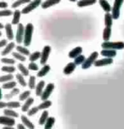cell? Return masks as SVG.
Segmentation results:
<instances>
[{
  "mask_svg": "<svg viewBox=\"0 0 124 129\" xmlns=\"http://www.w3.org/2000/svg\"><path fill=\"white\" fill-rule=\"evenodd\" d=\"M34 31V26L31 23L27 24L25 26V33H24V39H23V44L24 46L29 47L32 41V35Z\"/></svg>",
  "mask_w": 124,
  "mask_h": 129,
  "instance_id": "6da1fadb",
  "label": "cell"
},
{
  "mask_svg": "<svg viewBox=\"0 0 124 129\" xmlns=\"http://www.w3.org/2000/svg\"><path fill=\"white\" fill-rule=\"evenodd\" d=\"M102 49L122 50L124 49L123 41H104L101 44Z\"/></svg>",
  "mask_w": 124,
  "mask_h": 129,
  "instance_id": "7a4b0ae2",
  "label": "cell"
},
{
  "mask_svg": "<svg viewBox=\"0 0 124 129\" xmlns=\"http://www.w3.org/2000/svg\"><path fill=\"white\" fill-rule=\"evenodd\" d=\"M124 0H115L113 6L111 8V14H112L113 19H118L120 17L121 8L123 4Z\"/></svg>",
  "mask_w": 124,
  "mask_h": 129,
  "instance_id": "3957f363",
  "label": "cell"
},
{
  "mask_svg": "<svg viewBox=\"0 0 124 129\" xmlns=\"http://www.w3.org/2000/svg\"><path fill=\"white\" fill-rule=\"evenodd\" d=\"M98 57H99V53L97 52H93L88 57L86 58V60H85V62H83V64L82 65V69H89L92 65L94 64V62H95V61L97 60Z\"/></svg>",
  "mask_w": 124,
  "mask_h": 129,
  "instance_id": "277c9868",
  "label": "cell"
},
{
  "mask_svg": "<svg viewBox=\"0 0 124 129\" xmlns=\"http://www.w3.org/2000/svg\"><path fill=\"white\" fill-rule=\"evenodd\" d=\"M42 4V1L41 0H33V1H31L30 3L27 4L25 8H23V9L21 10V14H26L31 13V11H33L34 9H36L38 6H40Z\"/></svg>",
  "mask_w": 124,
  "mask_h": 129,
  "instance_id": "5b68a950",
  "label": "cell"
},
{
  "mask_svg": "<svg viewBox=\"0 0 124 129\" xmlns=\"http://www.w3.org/2000/svg\"><path fill=\"white\" fill-rule=\"evenodd\" d=\"M50 53H51V47L50 46H45L43 48L42 52H41V57H40L41 65H45L47 63Z\"/></svg>",
  "mask_w": 124,
  "mask_h": 129,
  "instance_id": "8992f818",
  "label": "cell"
},
{
  "mask_svg": "<svg viewBox=\"0 0 124 129\" xmlns=\"http://www.w3.org/2000/svg\"><path fill=\"white\" fill-rule=\"evenodd\" d=\"M24 33H25V26L21 23L17 25V30L15 35V41L17 44H21L23 42Z\"/></svg>",
  "mask_w": 124,
  "mask_h": 129,
  "instance_id": "52a82bcc",
  "label": "cell"
},
{
  "mask_svg": "<svg viewBox=\"0 0 124 129\" xmlns=\"http://www.w3.org/2000/svg\"><path fill=\"white\" fill-rule=\"evenodd\" d=\"M54 89H55V84H53V83L48 84V85L45 86L44 90H43L42 95L40 96L41 100H42V101H46V100H48L50 97L52 92L54 91Z\"/></svg>",
  "mask_w": 124,
  "mask_h": 129,
  "instance_id": "ba28073f",
  "label": "cell"
},
{
  "mask_svg": "<svg viewBox=\"0 0 124 129\" xmlns=\"http://www.w3.org/2000/svg\"><path fill=\"white\" fill-rule=\"evenodd\" d=\"M0 125L5 126H12L15 125V120L7 116H0Z\"/></svg>",
  "mask_w": 124,
  "mask_h": 129,
  "instance_id": "9c48e42d",
  "label": "cell"
},
{
  "mask_svg": "<svg viewBox=\"0 0 124 129\" xmlns=\"http://www.w3.org/2000/svg\"><path fill=\"white\" fill-rule=\"evenodd\" d=\"M112 63H113L112 58L105 57V58H103V59L96 60L94 65L95 67H103V66H108V65H111V64H112Z\"/></svg>",
  "mask_w": 124,
  "mask_h": 129,
  "instance_id": "30bf717a",
  "label": "cell"
},
{
  "mask_svg": "<svg viewBox=\"0 0 124 129\" xmlns=\"http://www.w3.org/2000/svg\"><path fill=\"white\" fill-rule=\"evenodd\" d=\"M4 30H5L7 40H9V41L14 40V31H13V28H12V24L7 23L6 25H4Z\"/></svg>",
  "mask_w": 124,
  "mask_h": 129,
  "instance_id": "8fae6325",
  "label": "cell"
},
{
  "mask_svg": "<svg viewBox=\"0 0 124 129\" xmlns=\"http://www.w3.org/2000/svg\"><path fill=\"white\" fill-rule=\"evenodd\" d=\"M45 88V82L43 80H41L38 83V84L36 85V88H35V94L37 96H41L43 94V90H44Z\"/></svg>",
  "mask_w": 124,
  "mask_h": 129,
  "instance_id": "7c38bea8",
  "label": "cell"
},
{
  "mask_svg": "<svg viewBox=\"0 0 124 129\" xmlns=\"http://www.w3.org/2000/svg\"><path fill=\"white\" fill-rule=\"evenodd\" d=\"M33 103H34V99L31 98V97H29L26 101H25L22 106H21V111H22L23 112H27Z\"/></svg>",
  "mask_w": 124,
  "mask_h": 129,
  "instance_id": "4fadbf2b",
  "label": "cell"
},
{
  "mask_svg": "<svg viewBox=\"0 0 124 129\" xmlns=\"http://www.w3.org/2000/svg\"><path fill=\"white\" fill-rule=\"evenodd\" d=\"M77 65L74 62H69L68 64L65 65V67L63 69V72L65 75H70L74 72V70L76 69Z\"/></svg>",
  "mask_w": 124,
  "mask_h": 129,
  "instance_id": "5bb4252c",
  "label": "cell"
},
{
  "mask_svg": "<svg viewBox=\"0 0 124 129\" xmlns=\"http://www.w3.org/2000/svg\"><path fill=\"white\" fill-rule=\"evenodd\" d=\"M100 54L104 57L113 58L116 56V50H112V49H102Z\"/></svg>",
  "mask_w": 124,
  "mask_h": 129,
  "instance_id": "9a60e30c",
  "label": "cell"
},
{
  "mask_svg": "<svg viewBox=\"0 0 124 129\" xmlns=\"http://www.w3.org/2000/svg\"><path fill=\"white\" fill-rule=\"evenodd\" d=\"M15 47V43L13 42V41H11V42H9L7 44V46L5 47H4V49L2 51V52H1V55L2 56H6V55H8L12 51L14 50V48Z\"/></svg>",
  "mask_w": 124,
  "mask_h": 129,
  "instance_id": "2e32d148",
  "label": "cell"
},
{
  "mask_svg": "<svg viewBox=\"0 0 124 129\" xmlns=\"http://www.w3.org/2000/svg\"><path fill=\"white\" fill-rule=\"evenodd\" d=\"M21 120L22 121V124L26 126V127H27L28 129H35V125L29 120L26 116L22 115L21 116Z\"/></svg>",
  "mask_w": 124,
  "mask_h": 129,
  "instance_id": "e0dca14e",
  "label": "cell"
},
{
  "mask_svg": "<svg viewBox=\"0 0 124 129\" xmlns=\"http://www.w3.org/2000/svg\"><path fill=\"white\" fill-rule=\"evenodd\" d=\"M60 1H61V0H45V1L43 2L42 4H41V7L45 9L50 8V7H52L54 5H56Z\"/></svg>",
  "mask_w": 124,
  "mask_h": 129,
  "instance_id": "ac0fdd59",
  "label": "cell"
},
{
  "mask_svg": "<svg viewBox=\"0 0 124 129\" xmlns=\"http://www.w3.org/2000/svg\"><path fill=\"white\" fill-rule=\"evenodd\" d=\"M82 52V47H77L73 48L70 52H69V54H68V56H69L70 58H76L77 57H78L79 55H81Z\"/></svg>",
  "mask_w": 124,
  "mask_h": 129,
  "instance_id": "d6986e66",
  "label": "cell"
},
{
  "mask_svg": "<svg viewBox=\"0 0 124 129\" xmlns=\"http://www.w3.org/2000/svg\"><path fill=\"white\" fill-rule=\"evenodd\" d=\"M51 69V67L49 66V65L48 64H45L43 65V67L40 70H38V74H37V76L38 78H42V77H44L45 75H47L48 73H49Z\"/></svg>",
  "mask_w": 124,
  "mask_h": 129,
  "instance_id": "ffe728a7",
  "label": "cell"
},
{
  "mask_svg": "<svg viewBox=\"0 0 124 129\" xmlns=\"http://www.w3.org/2000/svg\"><path fill=\"white\" fill-rule=\"evenodd\" d=\"M99 3L105 13H110V11H111V6L107 0H99Z\"/></svg>",
  "mask_w": 124,
  "mask_h": 129,
  "instance_id": "44dd1931",
  "label": "cell"
},
{
  "mask_svg": "<svg viewBox=\"0 0 124 129\" xmlns=\"http://www.w3.org/2000/svg\"><path fill=\"white\" fill-rule=\"evenodd\" d=\"M21 12L18 9H16L13 14V19H12V25H18L20 24V19H21Z\"/></svg>",
  "mask_w": 124,
  "mask_h": 129,
  "instance_id": "7402d4cb",
  "label": "cell"
},
{
  "mask_svg": "<svg viewBox=\"0 0 124 129\" xmlns=\"http://www.w3.org/2000/svg\"><path fill=\"white\" fill-rule=\"evenodd\" d=\"M112 24H113L112 14L111 13H105V14H104V25H105V27L111 28Z\"/></svg>",
  "mask_w": 124,
  "mask_h": 129,
  "instance_id": "603a6c76",
  "label": "cell"
},
{
  "mask_svg": "<svg viewBox=\"0 0 124 129\" xmlns=\"http://www.w3.org/2000/svg\"><path fill=\"white\" fill-rule=\"evenodd\" d=\"M97 2V0H79L77 2V6L82 8V7H87L93 5Z\"/></svg>",
  "mask_w": 124,
  "mask_h": 129,
  "instance_id": "cb8c5ba5",
  "label": "cell"
},
{
  "mask_svg": "<svg viewBox=\"0 0 124 129\" xmlns=\"http://www.w3.org/2000/svg\"><path fill=\"white\" fill-rule=\"evenodd\" d=\"M4 116H7L9 117H12V118H17L19 117V114L16 112L15 111H14V109H4Z\"/></svg>",
  "mask_w": 124,
  "mask_h": 129,
  "instance_id": "d4e9b609",
  "label": "cell"
},
{
  "mask_svg": "<svg viewBox=\"0 0 124 129\" xmlns=\"http://www.w3.org/2000/svg\"><path fill=\"white\" fill-rule=\"evenodd\" d=\"M48 117H49V116H48V111L44 110V111H43V113L41 114V116H40V117H39V120H38V124H39L40 126L44 125Z\"/></svg>",
  "mask_w": 124,
  "mask_h": 129,
  "instance_id": "484cf974",
  "label": "cell"
},
{
  "mask_svg": "<svg viewBox=\"0 0 124 129\" xmlns=\"http://www.w3.org/2000/svg\"><path fill=\"white\" fill-rule=\"evenodd\" d=\"M15 78H16V79H17V83H18V84H20V85H21L22 87L27 86V83H26V79H25V76H23V75L21 74V73L17 74L15 75Z\"/></svg>",
  "mask_w": 124,
  "mask_h": 129,
  "instance_id": "4316f807",
  "label": "cell"
},
{
  "mask_svg": "<svg viewBox=\"0 0 124 129\" xmlns=\"http://www.w3.org/2000/svg\"><path fill=\"white\" fill-rule=\"evenodd\" d=\"M17 85V82L14 81V80H11V81L4 83L3 85H2V89H13L14 88H15Z\"/></svg>",
  "mask_w": 124,
  "mask_h": 129,
  "instance_id": "83f0119b",
  "label": "cell"
},
{
  "mask_svg": "<svg viewBox=\"0 0 124 129\" xmlns=\"http://www.w3.org/2000/svg\"><path fill=\"white\" fill-rule=\"evenodd\" d=\"M17 69H19V71H20V73L23 76H28L29 75V69L25 65H23L22 63H21V62L19 63V64L17 65Z\"/></svg>",
  "mask_w": 124,
  "mask_h": 129,
  "instance_id": "f1b7e54d",
  "label": "cell"
},
{
  "mask_svg": "<svg viewBox=\"0 0 124 129\" xmlns=\"http://www.w3.org/2000/svg\"><path fill=\"white\" fill-rule=\"evenodd\" d=\"M55 123V118L54 116H49L44 124V129H52Z\"/></svg>",
  "mask_w": 124,
  "mask_h": 129,
  "instance_id": "f546056e",
  "label": "cell"
},
{
  "mask_svg": "<svg viewBox=\"0 0 124 129\" xmlns=\"http://www.w3.org/2000/svg\"><path fill=\"white\" fill-rule=\"evenodd\" d=\"M52 106V101L49 100H46V101H43V102L41 104L38 105V109L39 110H46V109L49 108Z\"/></svg>",
  "mask_w": 124,
  "mask_h": 129,
  "instance_id": "4dcf8cb0",
  "label": "cell"
},
{
  "mask_svg": "<svg viewBox=\"0 0 124 129\" xmlns=\"http://www.w3.org/2000/svg\"><path fill=\"white\" fill-rule=\"evenodd\" d=\"M20 94V89L18 88H14L13 89H11V91L9 92V94H6L5 95H4V98L7 99V100H9V99H12L14 96L17 95V94Z\"/></svg>",
  "mask_w": 124,
  "mask_h": 129,
  "instance_id": "1f68e13d",
  "label": "cell"
},
{
  "mask_svg": "<svg viewBox=\"0 0 124 129\" xmlns=\"http://www.w3.org/2000/svg\"><path fill=\"white\" fill-rule=\"evenodd\" d=\"M111 36V28L105 27L103 31V40L104 41H109Z\"/></svg>",
  "mask_w": 124,
  "mask_h": 129,
  "instance_id": "d6a6232c",
  "label": "cell"
},
{
  "mask_svg": "<svg viewBox=\"0 0 124 129\" xmlns=\"http://www.w3.org/2000/svg\"><path fill=\"white\" fill-rule=\"evenodd\" d=\"M16 50L17 52H18L19 53H21V54H22L24 56H30V51H29L27 48H26V47H22V46H17L16 47Z\"/></svg>",
  "mask_w": 124,
  "mask_h": 129,
  "instance_id": "836d02e7",
  "label": "cell"
},
{
  "mask_svg": "<svg viewBox=\"0 0 124 129\" xmlns=\"http://www.w3.org/2000/svg\"><path fill=\"white\" fill-rule=\"evenodd\" d=\"M14 79V75L13 74H7L4 75H2L0 76V83H6L9 81H11V80Z\"/></svg>",
  "mask_w": 124,
  "mask_h": 129,
  "instance_id": "e575fe53",
  "label": "cell"
},
{
  "mask_svg": "<svg viewBox=\"0 0 124 129\" xmlns=\"http://www.w3.org/2000/svg\"><path fill=\"white\" fill-rule=\"evenodd\" d=\"M1 70L3 72L7 73V74H13L16 71V69L12 65H4L1 68Z\"/></svg>",
  "mask_w": 124,
  "mask_h": 129,
  "instance_id": "d590c367",
  "label": "cell"
},
{
  "mask_svg": "<svg viewBox=\"0 0 124 129\" xmlns=\"http://www.w3.org/2000/svg\"><path fill=\"white\" fill-rule=\"evenodd\" d=\"M40 57H41V52H38V51H36V52L31 53L30 56H29L28 59L30 60V62H35L36 61L39 59Z\"/></svg>",
  "mask_w": 124,
  "mask_h": 129,
  "instance_id": "8d00e7d4",
  "label": "cell"
},
{
  "mask_svg": "<svg viewBox=\"0 0 124 129\" xmlns=\"http://www.w3.org/2000/svg\"><path fill=\"white\" fill-rule=\"evenodd\" d=\"M21 107L20 101H11L7 102V108L9 109H16Z\"/></svg>",
  "mask_w": 124,
  "mask_h": 129,
  "instance_id": "74e56055",
  "label": "cell"
},
{
  "mask_svg": "<svg viewBox=\"0 0 124 129\" xmlns=\"http://www.w3.org/2000/svg\"><path fill=\"white\" fill-rule=\"evenodd\" d=\"M31 0H16L15 2H14V4H12V8L13 9H17L19 6H21V4H29Z\"/></svg>",
  "mask_w": 124,
  "mask_h": 129,
  "instance_id": "f35d334b",
  "label": "cell"
},
{
  "mask_svg": "<svg viewBox=\"0 0 124 129\" xmlns=\"http://www.w3.org/2000/svg\"><path fill=\"white\" fill-rule=\"evenodd\" d=\"M36 77L33 75H31L28 80V87L30 89H34L36 88Z\"/></svg>",
  "mask_w": 124,
  "mask_h": 129,
  "instance_id": "ab89813d",
  "label": "cell"
},
{
  "mask_svg": "<svg viewBox=\"0 0 124 129\" xmlns=\"http://www.w3.org/2000/svg\"><path fill=\"white\" fill-rule=\"evenodd\" d=\"M85 60H86V57H85L84 55H79L78 57H77L76 58H74V63L77 65H82L83 64V62H85Z\"/></svg>",
  "mask_w": 124,
  "mask_h": 129,
  "instance_id": "60d3db41",
  "label": "cell"
},
{
  "mask_svg": "<svg viewBox=\"0 0 124 129\" xmlns=\"http://www.w3.org/2000/svg\"><path fill=\"white\" fill-rule=\"evenodd\" d=\"M29 97H31V91L30 90H26V91L22 92V93L19 95V101H26Z\"/></svg>",
  "mask_w": 124,
  "mask_h": 129,
  "instance_id": "b9f144b4",
  "label": "cell"
},
{
  "mask_svg": "<svg viewBox=\"0 0 124 129\" xmlns=\"http://www.w3.org/2000/svg\"><path fill=\"white\" fill-rule=\"evenodd\" d=\"M12 55H13L14 58H15L16 60L20 61L21 62H25V61L26 60V56H24V55H22V54H21V53H19L18 52H13V53H12Z\"/></svg>",
  "mask_w": 124,
  "mask_h": 129,
  "instance_id": "7bdbcfd3",
  "label": "cell"
},
{
  "mask_svg": "<svg viewBox=\"0 0 124 129\" xmlns=\"http://www.w3.org/2000/svg\"><path fill=\"white\" fill-rule=\"evenodd\" d=\"M1 62L5 65H14V63H15V60L12 59V58L3 57V58H1Z\"/></svg>",
  "mask_w": 124,
  "mask_h": 129,
  "instance_id": "ee69618b",
  "label": "cell"
},
{
  "mask_svg": "<svg viewBox=\"0 0 124 129\" xmlns=\"http://www.w3.org/2000/svg\"><path fill=\"white\" fill-rule=\"evenodd\" d=\"M38 111H39V109H38V106H33L29 109V111H27V115L28 116H32L35 114H37L38 112Z\"/></svg>",
  "mask_w": 124,
  "mask_h": 129,
  "instance_id": "f6af8a7d",
  "label": "cell"
},
{
  "mask_svg": "<svg viewBox=\"0 0 124 129\" xmlns=\"http://www.w3.org/2000/svg\"><path fill=\"white\" fill-rule=\"evenodd\" d=\"M13 14V12L9 9H3L0 10V17H9Z\"/></svg>",
  "mask_w": 124,
  "mask_h": 129,
  "instance_id": "bcb514c9",
  "label": "cell"
},
{
  "mask_svg": "<svg viewBox=\"0 0 124 129\" xmlns=\"http://www.w3.org/2000/svg\"><path fill=\"white\" fill-rule=\"evenodd\" d=\"M28 69L31 71H38V65L34 62H31L28 64Z\"/></svg>",
  "mask_w": 124,
  "mask_h": 129,
  "instance_id": "7dc6e473",
  "label": "cell"
},
{
  "mask_svg": "<svg viewBox=\"0 0 124 129\" xmlns=\"http://www.w3.org/2000/svg\"><path fill=\"white\" fill-rule=\"evenodd\" d=\"M7 44H8V41L7 39H3V40L0 41V48L2 47H5Z\"/></svg>",
  "mask_w": 124,
  "mask_h": 129,
  "instance_id": "c3c4849f",
  "label": "cell"
},
{
  "mask_svg": "<svg viewBox=\"0 0 124 129\" xmlns=\"http://www.w3.org/2000/svg\"><path fill=\"white\" fill-rule=\"evenodd\" d=\"M8 7V3L5 1H0V9H5Z\"/></svg>",
  "mask_w": 124,
  "mask_h": 129,
  "instance_id": "681fc988",
  "label": "cell"
},
{
  "mask_svg": "<svg viewBox=\"0 0 124 129\" xmlns=\"http://www.w3.org/2000/svg\"><path fill=\"white\" fill-rule=\"evenodd\" d=\"M5 107H7V102L0 101V109L5 108Z\"/></svg>",
  "mask_w": 124,
  "mask_h": 129,
  "instance_id": "f907efd6",
  "label": "cell"
},
{
  "mask_svg": "<svg viewBox=\"0 0 124 129\" xmlns=\"http://www.w3.org/2000/svg\"><path fill=\"white\" fill-rule=\"evenodd\" d=\"M17 129H26V127L25 126L23 125V124H18V125H17Z\"/></svg>",
  "mask_w": 124,
  "mask_h": 129,
  "instance_id": "816d5d0a",
  "label": "cell"
},
{
  "mask_svg": "<svg viewBox=\"0 0 124 129\" xmlns=\"http://www.w3.org/2000/svg\"><path fill=\"white\" fill-rule=\"evenodd\" d=\"M2 129H15V128H14L13 126H4Z\"/></svg>",
  "mask_w": 124,
  "mask_h": 129,
  "instance_id": "f5cc1de1",
  "label": "cell"
},
{
  "mask_svg": "<svg viewBox=\"0 0 124 129\" xmlns=\"http://www.w3.org/2000/svg\"><path fill=\"white\" fill-rule=\"evenodd\" d=\"M2 98H3V92H2V89L0 88V101H1Z\"/></svg>",
  "mask_w": 124,
  "mask_h": 129,
  "instance_id": "db71d44e",
  "label": "cell"
},
{
  "mask_svg": "<svg viewBox=\"0 0 124 129\" xmlns=\"http://www.w3.org/2000/svg\"><path fill=\"white\" fill-rule=\"evenodd\" d=\"M3 29H4V25L0 22V30H3Z\"/></svg>",
  "mask_w": 124,
  "mask_h": 129,
  "instance_id": "11a10c76",
  "label": "cell"
},
{
  "mask_svg": "<svg viewBox=\"0 0 124 129\" xmlns=\"http://www.w3.org/2000/svg\"><path fill=\"white\" fill-rule=\"evenodd\" d=\"M70 2H77V0H69Z\"/></svg>",
  "mask_w": 124,
  "mask_h": 129,
  "instance_id": "9f6ffc18",
  "label": "cell"
},
{
  "mask_svg": "<svg viewBox=\"0 0 124 129\" xmlns=\"http://www.w3.org/2000/svg\"><path fill=\"white\" fill-rule=\"evenodd\" d=\"M0 36H2V32L0 31Z\"/></svg>",
  "mask_w": 124,
  "mask_h": 129,
  "instance_id": "6f0895ef",
  "label": "cell"
}]
</instances>
